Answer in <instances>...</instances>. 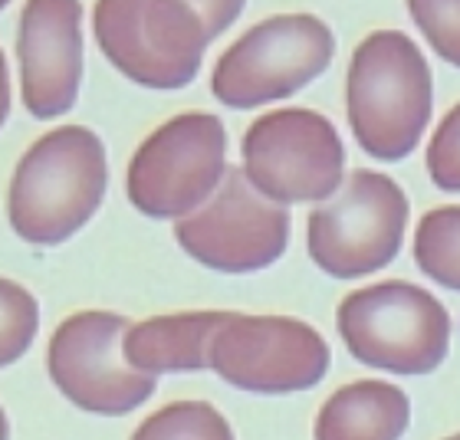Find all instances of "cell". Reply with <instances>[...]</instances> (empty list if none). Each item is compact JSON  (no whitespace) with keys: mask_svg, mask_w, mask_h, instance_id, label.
<instances>
[{"mask_svg":"<svg viewBox=\"0 0 460 440\" xmlns=\"http://www.w3.org/2000/svg\"><path fill=\"white\" fill-rule=\"evenodd\" d=\"M247 0H96L93 33L102 57L145 89H184L204 49L240 17Z\"/></svg>","mask_w":460,"mask_h":440,"instance_id":"6da1fadb","label":"cell"},{"mask_svg":"<svg viewBox=\"0 0 460 440\" xmlns=\"http://www.w3.org/2000/svg\"><path fill=\"white\" fill-rule=\"evenodd\" d=\"M106 148L96 132L63 125L20 158L7 191V217L33 247H59L83 230L106 198Z\"/></svg>","mask_w":460,"mask_h":440,"instance_id":"7a4b0ae2","label":"cell"},{"mask_svg":"<svg viewBox=\"0 0 460 440\" xmlns=\"http://www.w3.org/2000/svg\"><path fill=\"white\" fill-rule=\"evenodd\" d=\"M431 69L402 30H375L355 47L345 112L355 142L378 162H402L431 122Z\"/></svg>","mask_w":460,"mask_h":440,"instance_id":"3957f363","label":"cell"},{"mask_svg":"<svg viewBox=\"0 0 460 440\" xmlns=\"http://www.w3.org/2000/svg\"><path fill=\"white\" fill-rule=\"evenodd\" d=\"M336 326L355 362L408 378L438 372L451 348L447 309L404 279L349 293L339 303Z\"/></svg>","mask_w":460,"mask_h":440,"instance_id":"277c9868","label":"cell"},{"mask_svg":"<svg viewBox=\"0 0 460 440\" xmlns=\"http://www.w3.org/2000/svg\"><path fill=\"white\" fill-rule=\"evenodd\" d=\"M227 174V132L211 112H184L155 128L128 162L125 191L155 220L191 217Z\"/></svg>","mask_w":460,"mask_h":440,"instance_id":"5b68a950","label":"cell"},{"mask_svg":"<svg viewBox=\"0 0 460 440\" xmlns=\"http://www.w3.org/2000/svg\"><path fill=\"white\" fill-rule=\"evenodd\" d=\"M336 40L332 30L313 13H279L234 40L211 73L217 102L230 109H257L277 102L316 76L332 63Z\"/></svg>","mask_w":460,"mask_h":440,"instance_id":"8992f818","label":"cell"},{"mask_svg":"<svg viewBox=\"0 0 460 440\" xmlns=\"http://www.w3.org/2000/svg\"><path fill=\"white\" fill-rule=\"evenodd\" d=\"M408 224L402 184L382 172H355L342 194L309 214V257L336 279L378 273L398 257Z\"/></svg>","mask_w":460,"mask_h":440,"instance_id":"52a82bcc","label":"cell"},{"mask_svg":"<svg viewBox=\"0 0 460 440\" xmlns=\"http://www.w3.org/2000/svg\"><path fill=\"white\" fill-rule=\"evenodd\" d=\"M243 172L273 204L326 201L342 181L345 148L336 125L313 109L260 115L243 142Z\"/></svg>","mask_w":460,"mask_h":440,"instance_id":"ba28073f","label":"cell"},{"mask_svg":"<svg viewBox=\"0 0 460 440\" xmlns=\"http://www.w3.org/2000/svg\"><path fill=\"white\" fill-rule=\"evenodd\" d=\"M125 332L128 319L102 309L76 312L57 326L47 348V372L76 408L119 418L155 394L158 378L125 362Z\"/></svg>","mask_w":460,"mask_h":440,"instance_id":"9c48e42d","label":"cell"},{"mask_svg":"<svg viewBox=\"0 0 460 440\" xmlns=\"http://www.w3.org/2000/svg\"><path fill=\"white\" fill-rule=\"evenodd\" d=\"M188 257L214 273H257L273 267L289 243V211L267 201L243 168H227L208 207L174 224Z\"/></svg>","mask_w":460,"mask_h":440,"instance_id":"30bf717a","label":"cell"},{"mask_svg":"<svg viewBox=\"0 0 460 440\" xmlns=\"http://www.w3.org/2000/svg\"><path fill=\"white\" fill-rule=\"evenodd\" d=\"M211 368L253 394H293L316 388L329 372V345L293 316H234L211 342Z\"/></svg>","mask_w":460,"mask_h":440,"instance_id":"8fae6325","label":"cell"},{"mask_svg":"<svg viewBox=\"0 0 460 440\" xmlns=\"http://www.w3.org/2000/svg\"><path fill=\"white\" fill-rule=\"evenodd\" d=\"M20 99L33 119L47 122L76 106L83 83V4L27 0L17 37Z\"/></svg>","mask_w":460,"mask_h":440,"instance_id":"7c38bea8","label":"cell"},{"mask_svg":"<svg viewBox=\"0 0 460 440\" xmlns=\"http://www.w3.org/2000/svg\"><path fill=\"white\" fill-rule=\"evenodd\" d=\"M234 312L204 309V312H174L135 322L125 332V362L142 374L201 372L211 368V342L217 329Z\"/></svg>","mask_w":460,"mask_h":440,"instance_id":"4fadbf2b","label":"cell"},{"mask_svg":"<svg viewBox=\"0 0 460 440\" xmlns=\"http://www.w3.org/2000/svg\"><path fill=\"white\" fill-rule=\"evenodd\" d=\"M411 401L392 382H355L319 408L316 440H402Z\"/></svg>","mask_w":460,"mask_h":440,"instance_id":"5bb4252c","label":"cell"},{"mask_svg":"<svg viewBox=\"0 0 460 440\" xmlns=\"http://www.w3.org/2000/svg\"><path fill=\"white\" fill-rule=\"evenodd\" d=\"M414 263L424 277L460 293V207H434L418 220Z\"/></svg>","mask_w":460,"mask_h":440,"instance_id":"9a60e30c","label":"cell"},{"mask_svg":"<svg viewBox=\"0 0 460 440\" xmlns=\"http://www.w3.org/2000/svg\"><path fill=\"white\" fill-rule=\"evenodd\" d=\"M132 440H234V431L214 404L178 401L145 418Z\"/></svg>","mask_w":460,"mask_h":440,"instance_id":"2e32d148","label":"cell"},{"mask_svg":"<svg viewBox=\"0 0 460 440\" xmlns=\"http://www.w3.org/2000/svg\"><path fill=\"white\" fill-rule=\"evenodd\" d=\"M408 10L434 53L460 69V0H408Z\"/></svg>","mask_w":460,"mask_h":440,"instance_id":"e0dca14e","label":"cell"},{"mask_svg":"<svg viewBox=\"0 0 460 440\" xmlns=\"http://www.w3.org/2000/svg\"><path fill=\"white\" fill-rule=\"evenodd\" d=\"M4 289V365H13L20 355L33 345V335L40 326V309L30 289H23L13 279L0 283Z\"/></svg>","mask_w":460,"mask_h":440,"instance_id":"ac0fdd59","label":"cell"},{"mask_svg":"<svg viewBox=\"0 0 460 440\" xmlns=\"http://www.w3.org/2000/svg\"><path fill=\"white\" fill-rule=\"evenodd\" d=\"M428 174L447 194H460V102L444 115L428 142Z\"/></svg>","mask_w":460,"mask_h":440,"instance_id":"d6986e66","label":"cell"},{"mask_svg":"<svg viewBox=\"0 0 460 440\" xmlns=\"http://www.w3.org/2000/svg\"><path fill=\"white\" fill-rule=\"evenodd\" d=\"M444 440H460V434H454V437H444Z\"/></svg>","mask_w":460,"mask_h":440,"instance_id":"ffe728a7","label":"cell"}]
</instances>
